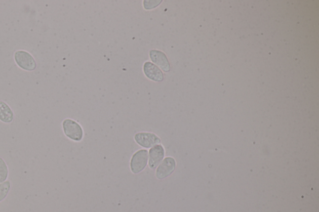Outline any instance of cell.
<instances>
[{
	"mask_svg": "<svg viewBox=\"0 0 319 212\" xmlns=\"http://www.w3.org/2000/svg\"><path fill=\"white\" fill-rule=\"evenodd\" d=\"M15 63L21 69L31 72L36 69L37 64L33 56L28 52L23 50L16 51L14 54Z\"/></svg>",
	"mask_w": 319,
	"mask_h": 212,
	"instance_id": "1",
	"label": "cell"
},
{
	"mask_svg": "<svg viewBox=\"0 0 319 212\" xmlns=\"http://www.w3.org/2000/svg\"><path fill=\"white\" fill-rule=\"evenodd\" d=\"M64 134L72 140L80 141L83 138V130L79 124L71 119H66L63 122Z\"/></svg>",
	"mask_w": 319,
	"mask_h": 212,
	"instance_id": "2",
	"label": "cell"
},
{
	"mask_svg": "<svg viewBox=\"0 0 319 212\" xmlns=\"http://www.w3.org/2000/svg\"><path fill=\"white\" fill-rule=\"evenodd\" d=\"M148 162V151L142 149L137 151L132 156L131 162V168L132 173L138 174L142 172L146 167Z\"/></svg>",
	"mask_w": 319,
	"mask_h": 212,
	"instance_id": "3",
	"label": "cell"
},
{
	"mask_svg": "<svg viewBox=\"0 0 319 212\" xmlns=\"http://www.w3.org/2000/svg\"><path fill=\"white\" fill-rule=\"evenodd\" d=\"M135 140L139 145L145 148H150L161 143L157 136L150 133H137L135 136Z\"/></svg>",
	"mask_w": 319,
	"mask_h": 212,
	"instance_id": "4",
	"label": "cell"
},
{
	"mask_svg": "<svg viewBox=\"0 0 319 212\" xmlns=\"http://www.w3.org/2000/svg\"><path fill=\"white\" fill-rule=\"evenodd\" d=\"M176 162L172 157H167L160 164L156 171V178L162 180L171 175L175 170Z\"/></svg>",
	"mask_w": 319,
	"mask_h": 212,
	"instance_id": "5",
	"label": "cell"
},
{
	"mask_svg": "<svg viewBox=\"0 0 319 212\" xmlns=\"http://www.w3.org/2000/svg\"><path fill=\"white\" fill-rule=\"evenodd\" d=\"M150 58L153 63L157 65L165 72H169L170 70V66L169 60L164 52L158 50H151L150 51Z\"/></svg>",
	"mask_w": 319,
	"mask_h": 212,
	"instance_id": "6",
	"label": "cell"
},
{
	"mask_svg": "<svg viewBox=\"0 0 319 212\" xmlns=\"http://www.w3.org/2000/svg\"><path fill=\"white\" fill-rule=\"evenodd\" d=\"M144 72L146 77L155 81H162L164 79L163 72L156 65L150 62H146L144 65Z\"/></svg>",
	"mask_w": 319,
	"mask_h": 212,
	"instance_id": "7",
	"label": "cell"
},
{
	"mask_svg": "<svg viewBox=\"0 0 319 212\" xmlns=\"http://www.w3.org/2000/svg\"><path fill=\"white\" fill-rule=\"evenodd\" d=\"M165 150L161 145L153 146L149 151V166L151 168H155L164 159Z\"/></svg>",
	"mask_w": 319,
	"mask_h": 212,
	"instance_id": "8",
	"label": "cell"
},
{
	"mask_svg": "<svg viewBox=\"0 0 319 212\" xmlns=\"http://www.w3.org/2000/svg\"><path fill=\"white\" fill-rule=\"evenodd\" d=\"M14 114L6 103L0 101V120L5 123H12Z\"/></svg>",
	"mask_w": 319,
	"mask_h": 212,
	"instance_id": "9",
	"label": "cell"
},
{
	"mask_svg": "<svg viewBox=\"0 0 319 212\" xmlns=\"http://www.w3.org/2000/svg\"><path fill=\"white\" fill-rule=\"evenodd\" d=\"M8 170L6 163L0 157V183L7 180Z\"/></svg>",
	"mask_w": 319,
	"mask_h": 212,
	"instance_id": "10",
	"label": "cell"
},
{
	"mask_svg": "<svg viewBox=\"0 0 319 212\" xmlns=\"http://www.w3.org/2000/svg\"><path fill=\"white\" fill-rule=\"evenodd\" d=\"M10 189V183L9 181L5 182L0 184V202L7 197Z\"/></svg>",
	"mask_w": 319,
	"mask_h": 212,
	"instance_id": "11",
	"label": "cell"
}]
</instances>
